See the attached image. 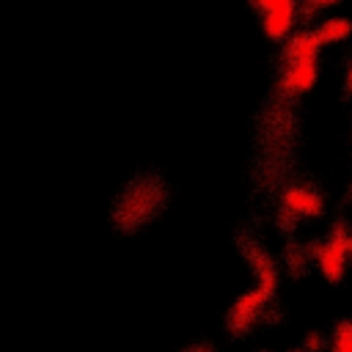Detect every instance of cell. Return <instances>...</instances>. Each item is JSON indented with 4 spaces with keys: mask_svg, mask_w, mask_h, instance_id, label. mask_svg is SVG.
Masks as SVG:
<instances>
[{
    "mask_svg": "<svg viewBox=\"0 0 352 352\" xmlns=\"http://www.w3.org/2000/svg\"><path fill=\"white\" fill-rule=\"evenodd\" d=\"M346 91L352 94V58H349V63H346Z\"/></svg>",
    "mask_w": 352,
    "mask_h": 352,
    "instance_id": "obj_15",
    "label": "cell"
},
{
    "mask_svg": "<svg viewBox=\"0 0 352 352\" xmlns=\"http://www.w3.org/2000/svg\"><path fill=\"white\" fill-rule=\"evenodd\" d=\"M322 50V41L316 30H297L286 38L283 44V60L286 63H300V60H316Z\"/></svg>",
    "mask_w": 352,
    "mask_h": 352,
    "instance_id": "obj_7",
    "label": "cell"
},
{
    "mask_svg": "<svg viewBox=\"0 0 352 352\" xmlns=\"http://www.w3.org/2000/svg\"><path fill=\"white\" fill-rule=\"evenodd\" d=\"M270 300H272V297H270L264 289H258V286L242 292V294L234 300V305L228 308V314H226V330L234 333V336H245V333L261 319V314H264V308L270 305Z\"/></svg>",
    "mask_w": 352,
    "mask_h": 352,
    "instance_id": "obj_3",
    "label": "cell"
},
{
    "mask_svg": "<svg viewBox=\"0 0 352 352\" xmlns=\"http://www.w3.org/2000/svg\"><path fill=\"white\" fill-rule=\"evenodd\" d=\"M184 352H214L209 344H192V346H187Z\"/></svg>",
    "mask_w": 352,
    "mask_h": 352,
    "instance_id": "obj_14",
    "label": "cell"
},
{
    "mask_svg": "<svg viewBox=\"0 0 352 352\" xmlns=\"http://www.w3.org/2000/svg\"><path fill=\"white\" fill-rule=\"evenodd\" d=\"M330 344V336H324L322 330H308L302 338V349L305 352H324Z\"/></svg>",
    "mask_w": 352,
    "mask_h": 352,
    "instance_id": "obj_12",
    "label": "cell"
},
{
    "mask_svg": "<svg viewBox=\"0 0 352 352\" xmlns=\"http://www.w3.org/2000/svg\"><path fill=\"white\" fill-rule=\"evenodd\" d=\"M319 80V66L316 60H300V63H286L280 74V88L289 96H302L308 94Z\"/></svg>",
    "mask_w": 352,
    "mask_h": 352,
    "instance_id": "obj_5",
    "label": "cell"
},
{
    "mask_svg": "<svg viewBox=\"0 0 352 352\" xmlns=\"http://www.w3.org/2000/svg\"><path fill=\"white\" fill-rule=\"evenodd\" d=\"M280 206L292 220H297V217H322L324 214V198L308 184L286 187V192L280 198Z\"/></svg>",
    "mask_w": 352,
    "mask_h": 352,
    "instance_id": "obj_4",
    "label": "cell"
},
{
    "mask_svg": "<svg viewBox=\"0 0 352 352\" xmlns=\"http://www.w3.org/2000/svg\"><path fill=\"white\" fill-rule=\"evenodd\" d=\"M300 16V8H286V11H275V14H264L261 16V30L270 41H286L294 33V22Z\"/></svg>",
    "mask_w": 352,
    "mask_h": 352,
    "instance_id": "obj_8",
    "label": "cell"
},
{
    "mask_svg": "<svg viewBox=\"0 0 352 352\" xmlns=\"http://www.w3.org/2000/svg\"><path fill=\"white\" fill-rule=\"evenodd\" d=\"M349 239H352V228L338 220V223L330 226V234L311 248V256H314V261H316V267H319V272L327 283H341L346 278Z\"/></svg>",
    "mask_w": 352,
    "mask_h": 352,
    "instance_id": "obj_1",
    "label": "cell"
},
{
    "mask_svg": "<svg viewBox=\"0 0 352 352\" xmlns=\"http://www.w3.org/2000/svg\"><path fill=\"white\" fill-rule=\"evenodd\" d=\"M245 258L256 275V286L264 289L270 297H275L278 292V267H275V258L261 248V245H248L245 248Z\"/></svg>",
    "mask_w": 352,
    "mask_h": 352,
    "instance_id": "obj_6",
    "label": "cell"
},
{
    "mask_svg": "<svg viewBox=\"0 0 352 352\" xmlns=\"http://www.w3.org/2000/svg\"><path fill=\"white\" fill-rule=\"evenodd\" d=\"M261 352H267V349H261Z\"/></svg>",
    "mask_w": 352,
    "mask_h": 352,
    "instance_id": "obj_18",
    "label": "cell"
},
{
    "mask_svg": "<svg viewBox=\"0 0 352 352\" xmlns=\"http://www.w3.org/2000/svg\"><path fill=\"white\" fill-rule=\"evenodd\" d=\"M341 0H300V14H319L324 8H333Z\"/></svg>",
    "mask_w": 352,
    "mask_h": 352,
    "instance_id": "obj_13",
    "label": "cell"
},
{
    "mask_svg": "<svg viewBox=\"0 0 352 352\" xmlns=\"http://www.w3.org/2000/svg\"><path fill=\"white\" fill-rule=\"evenodd\" d=\"M157 209H160V192L146 182H138L118 198L113 209V223L121 231H135L143 223H148Z\"/></svg>",
    "mask_w": 352,
    "mask_h": 352,
    "instance_id": "obj_2",
    "label": "cell"
},
{
    "mask_svg": "<svg viewBox=\"0 0 352 352\" xmlns=\"http://www.w3.org/2000/svg\"><path fill=\"white\" fill-rule=\"evenodd\" d=\"M250 6L264 16V14H275L286 8H300V0H250Z\"/></svg>",
    "mask_w": 352,
    "mask_h": 352,
    "instance_id": "obj_11",
    "label": "cell"
},
{
    "mask_svg": "<svg viewBox=\"0 0 352 352\" xmlns=\"http://www.w3.org/2000/svg\"><path fill=\"white\" fill-rule=\"evenodd\" d=\"M349 261H352V239H349Z\"/></svg>",
    "mask_w": 352,
    "mask_h": 352,
    "instance_id": "obj_16",
    "label": "cell"
},
{
    "mask_svg": "<svg viewBox=\"0 0 352 352\" xmlns=\"http://www.w3.org/2000/svg\"><path fill=\"white\" fill-rule=\"evenodd\" d=\"M314 30H316L322 47L324 44H341V41H346L352 36V22L346 16H330V19L319 22Z\"/></svg>",
    "mask_w": 352,
    "mask_h": 352,
    "instance_id": "obj_9",
    "label": "cell"
},
{
    "mask_svg": "<svg viewBox=\"0 0 352 352\" xmlns=\"http://www.w3.org/2000/svg\"><path fill=\"white\" fill-rule=\"evenodd\" d=\"M327 352H352V319L336 322V327L330 333Z\"/></svg>",
    "mask_w": 352,
    "mask_h": 352,
    "instance_id": "obj_10",
    "label": "cell"
},
{
    "mask_svg": "<svg viewBox=\"0 0 352 352\" xmlns=\"http://www.w3.org/2000/svg\"><path fill=\"white\" fill-rule=\"evenodd\" d=\"M289 352H305V349H302V346H300V349H289Z\"/></svg>",
    "mask_w": 352,
    "mask_h": 352,
    "instance_id": "obj_17",
    "label": "cell"
}]
</instances>
